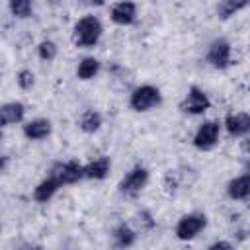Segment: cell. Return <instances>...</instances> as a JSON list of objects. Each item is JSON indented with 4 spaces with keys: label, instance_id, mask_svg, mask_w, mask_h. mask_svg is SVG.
I'll return each instance as SVG.
<instances>
[{
    "label": "cell",
    "instance_id": "cell-1",
    "mask_svg": "<svg viewBox=\"0 0 250 250\" xmlns=\"http://www.w3.org/2000/svg\"><path fill=\"white\" fill-rule=\"evenodd\" d=\"M102 33H104L102 21L96 16L86 14L72 27V43L78 49H92L94 45H98Z\"/></svg>",
    "mask_w": 250,
    "mask_h": 250
},
{
    "label": "cell",
    "instance_id": "cell-2",
    "mask_svg": "<svg viewBox=\"0 0 250 250\" xmlns=\"http://www.w3.org/2000/svg\"><path fill=\"white\" fill-rule=\"evenodd\" d=\"M162 104V94L152 84H141L129 94V107L137 113H145Z\"/></svg>",
    "mask_w": 250,
    "mask_h": 250
},
{
    "label": "cell",
    "instance_id": "cell-3",
    "mask_svg": "<svg viewBox=\"0 0 250 250\" xmlns=\"http://www.w3.org/2000/svg\"><path fill=\"white\" fill-rule=\"evenodd\" d=\"M205 61L209 62V66L217 68V70H225L232 64V47L225 37H217L209 43L207 53H205Z\"/></svg>",
    "mask_w": 250,
    "mask_h": 250
},
{
    "label": "cell",
    "instance_id": "cell-4",
    "mask_svg": "<svg viewBox=\"0 0 250 250\" xmlns=\"http://www.w3.org/2000/svg\"><path fill=\"white\" fill-rule=\"evenodd\" d=\"M148 184V170L143 166V164H135L123 178H121V182H119V191L123 193V195H127V197H135V195H139L143 189H145V186Z\"/></svg>",
    "mask_w": 250,
    "mask_h": 250
},
{
    "label": "cell",
    "instance_id": "cell-5",
    "mask_svg": "<svg viewBox=\"0 0 250 250\" xmlns=\"http://www.w3.org/2000/svg\"><path fill=\"white\" fill-rule=\"evenodd\" d=\"M207 227V217L205 213H188L178 219L174 227V234L178 240H191L195 238L203 229Z\"/></svg>",
    "mask_w": 250,
    "mask_h": 250
},
{
    "label": "cell",
    "instance_id": "cell-6",
    "mask_svg": "<svg viewBox=\"0 0 250 250\" xmlns=\"http://www.w3.org/2000/svg\"><path fill=\"white\" fill-rule=\"evenodd\" d=\"M209 107H211V100L199 86H189L184 100L180 102V109L188 115H201Z\"/></svg>",
    "mask_w": 250,
    "mask_h": 250
},
{
    "label": "cell",
    "instance_id": "cell-7",
    "mask_svg": "<svg viewBox=\"0 0 250 250\" xmlns=\"http://www.w3.org/2000/svg\"><path fill=\"white\" fill-rule=\"evenodd\" d=\"M219 135H221V123L215 119H209L197 127L191 143L197 150H211L219 143Z\"/></svg>",
    "mask_w": 250,
    "mask_h": 250
},
{
    "label": "cell",
    "instance_id": "cell-8",
    "mask_svg": "<svg viewBox=\"0 0 250 250\" xmlns=\"http://www.w3.org/2000/svg\"><path fill=\"white\" fill-rule=\"evenodd\" d=\"M51 176H55L61 186H70V184H76L80 182L84 176V164H80L78 160H66V162H57L51 166L49 170Z\"/></svg>",
    "mask_w": 250,
    "mask_h": 250
},
{
    "label": "cell",
    "instance_id": "cell-9",
    "mask_svg": "<svg viewBox=\"0 0 250 250\" xmlns=\"http://www.w3.org/2000/svg\"><path fill=\"white\" fill-rule=\"evenodd\" d=\"M109 18L117 25H131L137 20V4L133 0H119L111 6Z\"/></svg>",
    "mask_w": 250,
    "mask_h": 250
},
{
    "label": "cell",
    "instance_id": "cell-10",
    "mask_svg": "<svg viewBox=\"0 0 250 250\" xmlns=\"http://www.w3.org/2000/svg\"><path fill=\"white\" fill-rule=\"evenodd\" d=\"M225 129L232 137H242L250 133V113L248 111H236L225 117Z\"/></svg>",
    "mask_w": 250,
    "mask_h": 250
},
{
    "label": "cell",
    "instance_id": "cell-11",
    "mask_svg": "<svg viewBox=\"0 0 250 250\" xmlns=\"http://www.w3.org/2000/svg\"><path fill=\"white\" fill-rule=\"evenodd\" d=\"M51 131H53V125H51V121L45 119V117L31 119V121H27V123L23 125V129H21L23 137L29 139V141H43V139H47V137L51 135Z\"/></svg>",
    "mask_w": 250,
    "mask_h": 250
},
{
    "label": "cell",
    "instance_id": "cell-12",
    "mask_svg": "<svg viewBox=\"0 0 250 250\" xmlns=\"http://www.w3.org/2000/svg\"><path fill=\"white\" fill-rule=\"evenodd\" d=\"M62 186H61V182L55 178V176H47V178H43L37 186H35V189H33V199L37 201V203H47L49 199H53V195L61 189Z\"/></svg>",
    "mask_w": 250,
    "mask_h": 250
},
{
    "label": "cell",
    "instance_id": "cell-13",
    "mask_svg": "<svg viewBox=\"0 0 250 250\" xmlns=\"http://www.w3.org/2000/svg\"><path fill=\"white\" fill-rule=\"evenodd\" d=\"M23 115H25V105L21 102H8L0 107L2 127H10V125H16V123L23 121Z\"/></svg>",
    "mask_w": 250,
    "mask_h": 250
},
{
    "label": "cell",
    "instance_id": "cell-14",
    "mask_svg": "<svg viewBox=\"0 0 250 250\" xmlns=\"http://www.w3.org/2000/svg\"><path fill=\"white\" fill-rule=\"evenodd\" d=\"M109 170H111V160H109V156H104V154L90 160L88 164H84V176L88 180H104V178H107Z\"/></svg>",
    "mask_w": 250,
    "mask_h": 250
},
{
    "label": "cell",
    "instance_id": "cell-15",
    "mask_svg": "<svg viewBox=\"0 0 250 250\" xmlns=\"http://www.w3.org/2000/svg\"><path fill=\"white\" fill-rule=\"evenodd\" d=\"M227 195L234 201H240V199H246L250 197V174H240L236 178H232L229 184H227Z\"/></svg>",
    "mask_w": 250,
    "mask_h": 250
},
{
    "label": "cell",
    "instance_id": "cell-16",
    "mask_svg": "<svg viewBox=\"0 0 250 250\" xmlns=\"http://www.w3.org/2000/svg\"><path fill=\"white\" fill-rule=\"evenodd\" d=\"M111 240H113V246L115 248H129L135 244L137 240V230H133L129 225L125 223H119L113 230H111Z\"/></svg>",
    "mask_w": 250,
    "mask_h": 250
},
{
    "label": "cell",
    "instance_id": "cell-17",
    "mask_svg": "<svg viewBox=\"0 0 250 250\" xmlns=\"http://www.w3.org/2000/svg\"><path fill=\"white\" fill-rule=\"evenodd\" d=\"M250 6V0H219L215 12H217V18L219 20H230L232 16H236L238 12L246 10Z\"/></svg>",
    "mask_w": 250,
    "mask_h": 250
},
{
    "label": "cell",
    "instance_id": "cell-18",
    "mask_svg": "<svg viewBox=\"0 0 250 250\" xmlns=\"http://www.w3.org/2000/svg\"><path fill=\"white\" fill-rule=\"evenodd\" d=\"M102 123H104L102 113L96 111V109H86V111L80 115V119H78V127H80V131H84V133H88V135L98 133L100 127H102Z\"/></svg>",
    "mask_w": 250,
    "mask_h": 250
},
{
    "label": "cell",
    "instance_id": "cell-19",
    "mask_svg": "<svg viewBox=\"0 0 250 250\" xmlns=\"http://www.w3.org/2000/svg\"><path fill=\"white\" fill-rule=\"evenodd\" d=\"M100 61L96 59V57H84L80 62H78V66H76V76H78V80H82V82H88V80H92V78H96V74L100 72Z\"/></svg>",
    "mask_w": 250,
    "mask_h": 250
},
{
    "label": "cell",
    "instance_id": "cell-20",
    "mask_svg": "<svg viewBox=\"0 0 250 250\" xmlns=\"http://www.w3.org/2000/svg\"><path fill=\"white\" fill-rule=\"evenodd\" d=\"M8 8L14 18L25 20L33 12V0H8Z\"/></svg>",
    "mask_w": 250,
    "mask_h": 250
},
{
    "label": "cell",
    "instance_id": "cell-21",
    "mask_svg": "<svg viewBox=\"0 0 250 250\" xmlns=\"http://www.w3.org/2000/svg\"><path fill=\"white\" fill-rule=\"evenodd\" d=\"M57 53H59L57 43H55V41H51V39H43V41L37 45V55H39V59H41V61H45V62L55 61Z\"/></svg>",
    "mask_w": 250,
    "mask_h": 250
},
{
    "label": "cell",
    "instance_id": "cell-22",
    "mask_svg": "<svg viewBox=\"0 0 250 250\" xmlns=\"http://www.w3.org/2000/svg\"><path fill=\"white\" fill-rule=\"evenodd\" d=\"M16 82L21 90H31L33 84H35V74L29 70V68H21L18 74H16Z\"/></svg>",
    "mask_w": 250,
    "mask_h": 250
},
{
    "label": "cell",
    "instance_id": "cell-23",
    "mask_svg": "<svg viewBox=\"0 0 250 250\" xmlns=\"http://www.w3.org/2000/svg\"><path fill=\"white\" fill-rule=\"evenodd\" d=\"M137 223L141 225V230H150L154 227V221H152V217H150L148 211H141L137 215Z\"/></svg>",
    "mask_w": 250,
    "mask_h": 250
},
{
    "label": "cell",
    "instance_id": "cell-24",
    "mask_svg": "<svg viewBox=\"0 0 250 250\" xmlns=\"http://www.w3.org/2000/svg\"><path fill=\"white\" fill-rule=\"evenodd\" d=\"M240 150H242V152H246V154H250V133L242 135V141H240Z\"/></svg>",
    "mask_w": 250,
    "mask_h": 250
},
{
    "label": "cell",
    "instance_id": "cell-25",
    "mask_svg": "<svg viewBox=\"0 0 250 250\" xmlns=\"http://www.w3.org/2000/svg\"><path fill=\"white\" fill-rule=\"evenodd\" d=\"M217 248H232L230 242H225V240H217L213 244H209V250H217Z\"/></svg>",
    "mask_w": 250,
    "mask_h": 250
},
{
    "label": "cell",
    "instance_id": "cell-26",
    "mask_svg": "<svg viewBox=\"0 0 250 250\" xmlns=\"http://www.w3.org/2000/svg\"><path fill=\"white\" fill-rule=\"evenodd\" d=\"M6 166H8V156L4 154L2 156V172H6Z\"/></svg>",
    "mask_w": 250,
    "mask_h": 250
},
{
    "label": "cell",
    "instance_id": "cell-27",
    "mask_svg": "<svg viewBox=\"0 0 250 250\" xmlns=\"http://www.w3.org/2000/svg\"><path fill=\"white\" fill-rule=\"evenodd\" d=\"M105 0H90V4H94V6H102Z\"/></svg>",
    "mask_w": 250,
    "mask_h": 250
},
{
    "label": "cell",
    "instance_id": "cell-28",
    "mask_svg": "<svg viewBox=\"0 0 250 250\" xmlns=\"http://www.w3.org/2000/svg\"><path fill=\"white\" fill-rule=\"evenodd\" d=\"M246 174H250V162H246Z\"/></svg>",
    "mask_w": 250,
    "mask_h": 250
}]
</instances>
